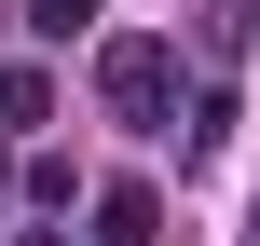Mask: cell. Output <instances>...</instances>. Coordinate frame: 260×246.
Returning a JSON list of instances; mask_svg holds the SVG:
<instances>
[{"instance_id":"2","label":"cell","mask_w":260,"mask_h":246,"mask_svg":"<svg viewBox=\"0 0 260 246\" xmlns=\"http://www.w3.org/2000/svg\"><path fill=\"white\" fill-rule=\"evenodd\" d=\"M151 219H165L151 178H110V192H96V233H110V246H151Z\"/></svg>"},{"instance_id":"5","label":"cell","mask_w":260,"mask_h":246,"mask_svg":"<svg viewBox=\"0 0 260 246\" xmlns=\"http://www.w3.org/2000/svg\"><path fill=\"white\" fill-rule=\"evenodd\" d=\"M27 246H55V233H27Z\"/></svg>"},{"instance_id":"6","label":"cell","mask_w":260,"mask_h":246,"mask_svg":"<svg viewBox=\"0 0 260 246\" xmlns=\"http://www.w3.org/2000/svg\"><path fill=\"white\" fill-rule=\"evenodd\" d=\"M247 246H260V219H247Z\"/></svg>"},{"instance_id":"3","label":"cell","mask_w":260,"mask_h":246,"mask_svg":"<svg viewBox=\"0 0 260 246\" xmlns=\"http://www.w3.org/2000/svg\"><path fill=\"white\" fill-rule=\"evenodd\" d=\"M55 110V68H0V123H41Z\"/></svg>"},{"instance_id":"4","label":"cell","mask_w":260,"mask_h":246,"mask_svg":"<svg viewBox=\"0 0 260 246\" xmlns=\"http://www.w3.org/2000/svg\"><path fill=\"white\" fill-rule=\"evenodd\" d=\"M14 14H27L41 41H82V27H96V0H14Z\"/></svg>"},{"instance_id":"1","label":"cell","mask_w":260,"mask_h":246,"mask_svg":"<svg viewBox=\"0 0 260 246\" xmlns=\"http://www.w3.org/2000/svg\"><path fill=\"white\" fill-rule=\"evenodd\" d=\"M96 82H110V110H123V123H151V110L178 96V41H110V55H96Z\"/></svg>"}]
</instances>
